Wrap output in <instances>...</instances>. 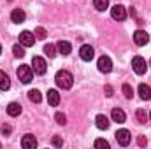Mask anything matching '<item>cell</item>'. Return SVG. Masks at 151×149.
I'll return each mask as SVG.
<instances>
[{"label":"cell","mask_w":151,"mask_h":149,"mask_svg":"<svg viewBox=\"0 0 151 149\" xmlns=\"http://www.w3.org/2000/svg\"><path fill=\"white\" fill-rule=\"evenodd\" d=\"M55 81H56V86L62 88V90H70L72 84H74V75L70 74L69 70H58L55 75Z\"/></svg>","instance_id":"cell-1"},{"label":"cell","mask_w":151,"mask_h":149,"mask_svg":"<svg viewBox=\"0 0 151 149\" xmlns=\"http://www.w3.org/2000/svg\"><path fill=\"white\" fill-rule=\"evenodd\" d=\"M16 75L18 79L23 82V84H28L32 79H34V69L30 65H19L18 70H16Z\"/></svg>","instance_id":"cell-2"},{"label":"cell","mask_w":151,"mask_h":149,"mask_svg":"<svg viewBox=\"0 0 151 149\" xmlns=\"http://www.w3.org/2000/svg\"><path fill=\"white\" fill-rule=\"evenodd\" d=\"M32 69H34V72H35V74L44 75V74H46V70H47L46 60H44L42 56H34V58H32Z\"/></svg>","instance_id":"cell-3"},{"label":"cell","mask_w":151,"mask_h":149,"mask_svg":"<svg viewBox=\"0 0 151 149\" xmlns=\"http://www.w3.org/2000/svg\"><path fill=\"white\" fill-rule=\"evenodd\" d=\"M132 69H134V72L137 75H142L146 74V70H148V65H146V60L142 58V56H135L134 60H132Z\"/></svg>","instance_id":"cell-4"},{"label":"cell","mask_w":151,"mask_h":149,"mask_svg":"<svg viewBox=\"0 0 151 149\" xmlns=\"http://www.w3.org/2000/svg\"><path fill=\"white\" fill-rule=\"evenodd\" d=\"M97 65H99V70H100L102 74H109V72L113 70V60H111L109 56H106V54L99 58Z\"/></svg>","instance_id":"cell-5"},{"label":"cell","mask_w":151,"mask_h":149,"mask_svg":"<svg viewBox=\"0 0 151 149\" xmlns=\"http://www.w3.org/2000/svg\"><path fill=\"white\" fill-rule=\"evenodd\" d=\"M114 137H116V140H118V144H119V146H128V144H130V139H132L130 132H128V130H125V128L118 130V132L114 133Z\"/></svg>","instance_id":"cell-6"},{"label":"cell","mask_w":151,"mask_h":149,"mask_svg":"<svg viewBox=\"0 0 151 149\" xmlns=\"http://www.w3.org/2000/svg\"><path fill=\"white\" fill-rule=\"evenodd\" d=\"M34 42H35V35H34L32 32L25 30V32H21V34H19V44H21L23 47H32V46H34Z\"/></svg>","instance_id":"cell-7"},{"label":"cell","mask_w":151,"mask_h":149,"mask_svg":"<svg viewBox=\"0 0 151 149\" xmlns=\"http://www.w3.org/2000/svg\"><path fill=\"white\" fill-rule=\"evenodd\" d=\"M79 56H81V60H84V62H91L93 56H95V51H93V47H91L90 44H84V46H81V49H79Z\"/></svg>","instance_id":"cell-8"},{"label":"cell","mask_w":151,"mask_h":149,"mask_svg":"<svg viewBox=\"0 0 151 149\" xmlns=\"http://www.w3.org/2000/svg\"><path fill=\"white\" fill-rule=\"evenodd\" d=\"M21 148L23 149H35L37 148V139H35L32 133L23 135V139H21Z\"/></svg>","instance_id":"cell-9"},{"label":"cell","mask_w":151,"mask_h":149,"mask_svg":"<svg viewBox=\"0 0 151 149\" xmlns=\"http://www.w3.org/2000/svg\"><path fill=\"white\" fill-rule=\"evenodd\" d=\"M111 16H113V19H116V21H123L127 18V9L123 5H114L113 9H111Z\"/></svg>","instance_id":"cell-10"},{"label":"cell","mask_w":151,"mask_h":149,"mask_svg":"<svg viewBox=\"0 0 151 149\" xmlns=\"http://www.w3.org/2000/svg\"><path fill=\"white\" fill-rule=\"evenodd\" d=\"M134 42L137 46H146L150 42V35L144 30H137V32H134Z\"/></svg>","instance_id":"cell-11"},{"label":"cell","mask_w":151,"mask_h":149,"mask_svg":"<svg viewBox=\"0 0 151 149\" xmlns=\"http://www.w3.org/2000/svg\"><path fill=\"white\" fill-rule=\"evenodd\" d=\"M25 18H27V14H25L23 9H12V12H11V21L12 23H23Z\"/></svg>","instance_id":"cell-12"},{"label":"cell","mask_w":151,"mask_h":149,"mask_svg":"<svg viewBox=\"0 0 151 149\" xmlns=\"http://www.w3.org/2000/svg\"><path fill=\"white\" fill-rule=\"evenodd\" d=\"M95 125H97V128H100V130H107V128H109V125H111V121L107 119V116L99 114V116L95 117Z\"/></svg>","instance_id":"cell-13"},{"label":"cell","mask_w":151,"mask_h":149,"mask_svg":"<svg viewBox=\"0 0 151 149\" xmlns=\"http://www.w3.org/2000/svg\"><path fill=\"white\" fill-rule=\"evenodd\" d=\"M56 49H58V53H62L63 56H67V54H70L72 46H70V42H67V40H60V42L56 44Z\"/></svg>","instance_id":"cell-14"},{"label":"cell","mask_w":151,"mask_h":149,"mask_svg":"<svg viewBox=\"0 0 151 149\" xmlns=\"http://www.w3.org/2000/svg\"><path fill=\"white\" fill-rule=\"evenodd\" d=\"M137 91H139V97L142 98V100H151V88L148 84H139V88H137Z\"/></svg>","instance_id":"cell-15"},{"label":"cell","mask_w":151,"mask_h":149,"mask_svg":"<svg viewBox=\"0 0 151 149\" xmlns=\"http://www.w3.org/2000/svg\"><path fill=\"white\" fill-rule=\"evenodd\" d=\"M47 102H49V105L56 107V105L60 104V93H58L56 90H49V91H47Z\"/></svg>","instance_id":"cell-16"},{"label":"cell","mask_w":151,"mask_h":149,"mask_svg":"<svg viewBox=\"0 0 151 149\" xmlns=\"http://www.w3.org/2000/svg\"><path fill=\"white\" fill-rule=\"evenodd\" d=\"M7 114H9L11 117L19 116V114H21V105H19L18 102H11V104L7 105Z\"/></svg>","instance_id":"cell-17"},{"label":"cell","mask_w":151,"mask_h":149,"mask_svg":"<svg viewBox=\"0 0 151 149\" xmlns=\"http://www.w3.org/2000/svg\"><path fill=\"white\" fill-rule=\"evenodd\" d=\"M11 88V79L4 70H0V91H7Z\"/></svg>","instance_id":"cell-18"},{"label":"cell","mask_w":151,"mask_h":149,"mask_svg":"<svg viewBox=\"0 0 151 149\" xmlns=\"http://www.w3.org/2000/svg\"><path fill=\"white\" fill-rule=\"evenodd\" d=\"M111 117H113V121H116V123H125L127 114L121 111V109H113V112H111Z\"/></svg>","instance_id":"cell-19"},{"label":"cell","mask_w":151,"mask_h":149,"mask_svg":"<svg viewBox=\"0 0 151 149\" xmlns=\"http://www.w3.org/2000/svg\"><path fill=\"white\" fill-rule=\"evenodd\" d=\"M28 100L34 102V104H40V102H42L40 91H39V90H30V91H28Z\"/></svg>","instance_id":"cell-20"},{"label":"cell","mask_w":151,"mask_h":149,"mask_svg":"<svg viewBox=\"0 0 151 149\" xmlns=\"http://www.w3.org/2000/svg\"><path fill=\"white\" fill-rule=\"evenodd\" d=\"M44 53H46L49 58H55V56H56V53H58V49H56V46H55V44H46V46H44Z\"/></svg>","instance_id":"cell-21"},{"label":"cell","mask_w":151,"mask_h":149,"mask_svg":"<svg viewBox=\"0 0 151 149\" xmlns=\"http://www.w3.org/2000/svg\"><path fill=\"white\" fill-rule=\"evenodd\" d=\"M93 5L97 11H106L109 7V0H93Z\"/></svg>","instance_id":"cell-22"},{"label":"cell","mask_w":151,"mask_h":149,"mask_svg":"<svg viewBox=\"0 0 151 149\" xmlns=\"http://www.w3.org/2000/svg\"><path fill=\"white\" fill-rule=\"evenodd\" d=\"M12 53H14L16 58H23V56H25V49H23V46H19V44H14V46H12Z\"/></svg>","instance_id":"cell-23"},{"label":"cell","mask_w":151,"mask_h":149,"mask_svg":"<svg viewBox=\"0 0 151 149\" xmlns=\"http://www.w3.org/2000/svg\"><path fill=\"white\" fill-rule=\"evenodd\" d=\"M121 91H123V95H125L127 98H132V97H134V90H132L130 84H123V86H121Z\"/></svg>","instance_id":"cell-24"},{"label":"cell","mask_w":151,"mask_h":149,"mask_svg":"<svg viewBox=\"0 0 151 149\" xmlns=\"http://www.w3.org/2000/svg\"><path fill=\"white\" fill-rule=\"evenodd\" d=\"M95 148L97 149H109V142L106 139H97L95 140Z\"/></svg>","instance_id":"cell-25"},{"label":"cell","mask_w":151,"mask_h":149,"mask_svg":"<svg viewBox=\"0 0 151 149\" xmlns=\"http://www.w3.org/2000/svg\"><path fill=\"white\" fill-rule=\"evenodd\" d=\"M34 35H35L37 39H46V37H47V32H46L44 28H40V27H37V28L34 30Z\"/></svg>","instance_id":"cell-26"},{"label":"cell","mask_w":151,"mask_h":149,"mask_svg":"<svg viewBox=\"0 0 151 149\" xmlns=\"http://www.w3.org/2000/svg\"><path fill=\"white\" fill-rule=\"evenodd\" d=\"M146 119H148L146 111H144V109H139V111H137V121H139V123H146Z\"/></svg>","instance_id":"cell-27"},{"label":"cell","mask_w":151,"mask_h":149,"mask_svg":"<svg viewBox=\"0 0 151 149\" xmlns=\"http://www.w3.org/2000/svg\"><path fill=\"white\" fill-rule=\"evenodd\" d=\"M55 119H56L58 125H65V123H67V117H65L63 112H56V114H55Z\"/></svg>","instance_id":"cell-28"},{"label":"cell","mask_w":151,"mask_h":149,"mask_svg":"<svg viewBox=\"0 0 151 149\" xmlns=\"http://www.w3.org/2000/svg\"><path fill=\"white\" fill-rule=\"evenodd\" d=\"M53 146H56V148H62V146H63V140H62V137H53Z\"/></svg>","instance_id":"cell-29"},{"label":"cell","mask_w":151,"mask_h":149,"mask_svg":"<svg viewBox=\"0 0 151 149\" xmlns=\"http://www.w3.org/2000/svg\"><path fill=\"white\" fill-rule=\"evenodd\" d=\"M0 130H2V133H4V135H9V133L12 132V128H11L9 125H2V128H0Z\"/></svg>","instance_id":"cell-30"},{"label":"cell","mask_w":151,"mask_h":149,"mask_svg":"<svg viewBox=\"0 0 151 149\" xmlns=\"http://www.w3.org/2000/svg\"><path fill=\"white\" fill-rule=\"evenodd\" d=\"M104 90H106V95H107V97H111V95H113V88H111L109 84H107V86H106Z\"/></svg>","instance_id":"cell-31"},{"label":"cell","mask_w":151,"mask_h":149,"mask_svg":"<svg viewBox=\"0 0 151 149\" xmlns=\"http://www.w3.org/2000/svg\"><path fill=\"white\" fill-rule=\"evenodd\" d=\"M137 144H139V146H146V139H144V137L141 135V137L137 139Z\"/></svg>","instance_id":"cell-32"},{"label":"cell","mask_w":151,"mask_h":149,"mask_svg":"<svg viewBox=\"0 0 151 149\" xmlns=\"http://www.w3.org/2000/svg\"><path fill=\"white\" fill-rule=\"evenodd\" d=\"M0 53H2V46H0Z\"/></svg>","instance_id":"cell-33"},{"label":"cell","mask_w":151,"mask_h":149,"mask_svg":"<svg viewBox=\"0 0 151 149\" xmlns=\"http://www.w3.org/2000/svg\"><path fill=\"white\" fill-rule=\"evenodd\" d=\"M150 119H151V112H150Z\"/></svg>","instance_id":"cell-34"},{"label":"cell","mask_w":151,"mask_h":149,"mask_svg":"<svg viewBox=\"0 0 151 149\" xmlns=\"http://www.w3.org/2000/svg\"><path fill=\"white\" fill-rule=\"evenodd\" d=\"M150 65H151V60H150Z\"/></svg>","instance_id":"cell-35"}]
</instances>
